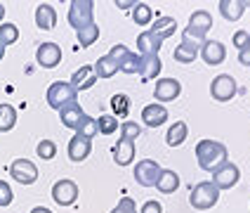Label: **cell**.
I'll return each mask as SVG.
<instances>
[{
	"instance_id": "6da1fadb",
	"label": "cell",
	"mask_w": 250,
	"mask_h": 213,
	"mask_svg": "<svg viewBox=\"0 0 250 213\" xmlns=\"http://www.w3.org/2000/svg\"><path fill=\"white\" fill-rule=\"evenodd\" d=\"M196 161L198 166L208 173H215L217 168H222L229 161V152L222 142L217 140H201L196 144Z\"/></svg>"
},
{
	"instance_id": "7a4b0ae2",
	"label": "cell",
	"mask_w": 250,
	"mask_h": 213,
	"mask_svg": "<svg viewBox=\"0 0 250 213\" xmlns=\"http://www.w3.org/2000/svg\"><path fill=\"white\" fill-rule=\"evenodd\" d=\"M210 28H212V17H210V12H206V10H196V12L189 17V24H187V28H184L182 38L203 45Z\"/></svg>"
},
{
	"instance_id": "3957f363",
	"label": "cell",
	"mask_w": 250,
	"mask_h": 213,
	"mask_svg": "<svg viewBox=\"0 0 250 213\" xmlns=\"http://www.w3.org/2000/svg\"><path fill=\"white\" fill-rule=\"evenodd\" d=\"M217 201H220V189L210 183V180L198 183L194 189L189 192V204L194 206L196 211H208V209H212Z\"/></svg>"
},
{
	"instance_id": "277c9868",
	"label": "cell",
	"mask_w": 250,
	"mask_h": 213,
	"mask_svg": "<svg viewBox=\"0 0 250 213\" xmlns=\"http://www.w3.org/2000/svg\"><path fill=\"white\" fill-rule=\"evenodd\" d=\"M69 24L76 31L95 24V2L92 0H73L69 5Z\"/></svg>"
},
{
	"instance_id": "5b68a950",
	"label": "cell",
	"mask_w": 250,
	"mask_h": 213,
	"mask_svg": "<svg viewBox=\"0 0 250 213\" xmlns=\"http://www.w3.org/2000/svg\"><path fill=\"white\" fill-rule=\"evenodd\" d=\"M76 90H73V85L66 83V81H55V83L47 88V104L57 109V112H62L66 104H73L76 102Z\"/></svg>"
},
{
	"instance_id": "8992f818",
	"label": "cell",
	"mask_w": 250,
	"mask_h": 213,
	"mask_svg": "<svg viewBox=\"0 0 250 213\" xmlns=\"http://www.w3.org/2000/svg\"><path fill=\"white\" fill-rule=\"evenodd\" d=\"M161 173H163V168H161L158 161L144 159V161H139L137 166H135V180H137L142 187H156Z\"/></svg>"
},
{
	"instance_id": "52a82bcc",
	"label": "cell",
	"mask_w": 250,
	"mask_h": 213,
	"mask_svg": "<svg viewBox=\"0 0 250 213\" xmlns=\"http://www.w3.org/2000/svg\"><path fill=\"white\" fill-rule=\"evenodd\" d=\"M236 93H238V85L229 73L215 76L212 83H210V95H212V99H217V102H229Z\"/></svg>"
},
{
	"instance_id": "ba28073f",
	"label": "cell",
	"mask_w": 250,
	"mask_h": 213,
	"mask_svg": "<svg viewBox=\"0 0 250 213\" xmlns=\"http://www.w3.org/2000/svg\"><path fill=\"white\" fill-rule=\"evenodd\" d=\"M10 175L19 185H33L38 180V166L28 159H14L10 166Z\"/></svg>"
},
{
	"instance_id": "9c48e42d",
	"label": "cell",
	"mask_w": 250,
	"mask_h": 213,
	"mask_svg": "<svg viewBox=\"0 0 250 213\" xmlns=\"http://www.w3.org/2000/svg\"><path fill=\"white\" fill-rule=\"evenodd\" d=\"M238 180H241V170H238V166L231 164V161H227L222 168H217L212 173V180H210V183L215 185L217 189H231Z\"/></svg>"
},
{
	"instance_id": "30bf717a",
	"label": "cell",
	"mask_w": 250,
	"mask_h": 213,
	"mask_svg": "<svg viewBox=\"0 0 250 213\" xmlns=\"http://www.w3.org/2000/svg\"><path fill=\"white\" fill-rule=\"evenodd\" d=\"M52 199H55V204L59 206H71V204H76V199H78V185L73 183V180H57L52 185Z\"/></svg>"
},
{
	"instance_id": "8fae6325",
	"label": "cell",
	"mask_w": 250,
	"mask_h": 213,
	"mask_svg": "<svg viewBox=\"0 0 250 213\" xmlns=\"http://www.w3.org/2000/svg\"><path fill=\"white\" fill-rule=\"evenodd\" d=\"M36 62L42 69H55L62 62V47L57 43H41L36 50Z\"/></svg>"
},
{
	"instance_id": "7c38bea8",
	"label": "cell",
	"mask_w": 250,
	"mask_h": 213,
	"mask_svg": "<svg viewBox=\"0 0 250 213\" xmlns=\"http://www.w3.org/2000/svg\"><path fill=\"white\" fill-rule=\"evenodd\" d=\"M182 93V83L177 78H161L156 88H153V97L156 102H172L177 99Z\"/></svg>"
},
{
	"instance_id": "4fadbf2b",
	"label": "cell",
	"mask_w": 250,
	"mask_h": 213,
	"mask_svg": "<svg viewBox=\"0 0 250 213\" xmlns=\"http://www.w3.org/2000/svg\"><path fill=\"white\" fill-rule=\"evenodd\" d=\"M90 152H92V140H87V138H83V135H73L69 140V147H66V154H69V159L73 161V164H81V161H85L87 156H90Z\"/></svg>"
},
{
	"instance_id": "5bb4252c",
	"label": "cell",
	"mask_w": 250,
	"mask_h": 213,
	"mask_svg": "<svg viewBox=\"0 0 250 213\" xmlns=\"http://www.w3.org/2000/svg\"><path fill=\"white\" fill-rule=\"evenodd\" d=\"M198 55L203 57V62L208 67H217V64H222L224 59H227V47L220 41H206L201 45V52Z\"/></svg>"
},
{
	"instance_id": "9a60e30c",
	"label": "cell",
	"mask_w": 250,
	"mask_h": 213,
	"mask_svg": "<svg viewBox=\"0 0 250 213\" xmlns=\"http://www.w3.org/2000/svg\"><path fill=\"white\" fill-rule=\"evenodd\" d=\"M167 121V109L163 107V104H146L144 109H142V123L149 128H158L163 126Z\"/></svg>"
},
{
	"instance_id": "2e32d148",
	"label": "cell",
	"mask_w": 250,
	"mask_h": 213,
	"mask_svg": "<svg viewBox=\"0 0 250 213\" xmlns=\"http://www.w3.org/2000/svg\"><path fill=\"white\" fill-rule=\"evenodd\" d=\"M71 85H73V90L78 93V90H90L92 85L97 83V73L92 67H81L78 71H73V76H71Z\"/></svg>"
},
{
	"instance_id": "e0dca14e",
	"label": "cell",
	"mask_w": 250,
	"mask_h": 213,
	"mask_svg": "<svg viewBox=\"0 0 250 213\" xmlns=\"http://www.w3.org/2000/svg\"><path fill=\"white\" fill-rule=\"evenodd\" d=\"M113 161L118 166H130L135 161V142L121 138V140L113 144Z\"/></svg>"
},
{
	"instance_id": "ac0fdd59",
	"label": "cell",
	"mask_w": 250,
	"mask_h": 213,
	"mask_svg": "<svg viewBox=\"0 0 250 213\" xmlns=\"http://www.w3.org/2000/svg\"><path fill=\"white\" fill-rule=\"evenodd\" d=\"M198 52H201V45H198V43L182 38V43L175 47L172 57H175V62H180V64H191L196 57H198Z\"/></svg>"
},
{
	"instance_id": "d6986e66",
	"label": "cell",
	"mask_w": 250,
	"mask_h": 213,
	"mask_svg": "<svg viewBox=\"0 0 250 213\" xmlns=\"http://www.w3.org/2000/svg\"><path fill=\"white\" fill-rule=\"evenodd\" d=\"M36 26L42 28V31H52L57 26V10L52 5L42 2L36 7Z\"/></svg>"
},
{
	"instance_id": "ffe728a7",
	"label": "cell",
	"mask_w": 250,
	"mask_h": 213,
	"mask_svg": "<svg viewBox=\"0 0 250 213\" xmlns=\"http://www.w3.org/2000/svg\"><path fill=\"white\" fill-rule=\"evenodd\" d=\"M161 45H163V41H158L151 31H142L137 36V55H158Z\"/></svg>"
},
{
	"instance_id": "44dd1931",
	"label": "cell",
	"mask_w": 250,
	"mask_h": 213,
	"mask_svg": "<svg viewBox=\"0 0 250 213\" xmlns=\"http://www.w3.org/2000/svg\"><path fill=\"white\" fill-rule=\"evenodd\" d=\"M163 69V62H161V57L158 55H144L142 57V64H139V76L144 78V81H151L156 78L158 73Z\"/></svg>"
},
{
	"instance_id": "7402d4cb",
	"label": "cell",
	"mask_w": 250,
	"mask_h": 213,
	"mask_svg": "<svg viewBox=\"0 0 250 213\" xmlns=\"http://www.w3.org/2000/svg\"><path fill=\"white\" fill-rule=\"evenodd\" d=\"M83 116H85V112L81 109V104L78 102H73V104H66L62 112H59V118H62V123L66 128H78V123L83 121Z\"/></svg>"
},
{
	"instance_id": "603a6c76",
	"label": "cell",
	"mask_w": 250,
	"mask_h": 213,
	"mask_svg": "<svg viewBox=\"0 0 250 213\" xmlns=\"http://www.w3.org/2000/svg\"><path fill=\"white\" fill-rule=\"evenodd\" d=\"M175 28H177V22H175L172 17H158L149 31H151L158 41H166V38H170V36L175 33Z\"/></svg>"
},
{
	"instance_id": "cb8c5ba5",
	"label": "cell",
	"mask_w": 250,
	"mask_h": 213,
	"mask_svg": "<svg viewBox=\"0 0 250 213\" xmlns=\"http://www.w3.org/2000/svg\"><path fill=\"white\" fill-rule=\"evenodd\" d=\"M243 12H246L243 0H220V14L227 22H238Z\"/></svg>"
},
{
	"instance_id": "d4e9b609",
	"label": "cell",
	"mask_w": 250,
	"mask_h": 213,
	"mask_svg": "<svg viewBox=\"0 0 250 213\" xmlns=\"http://www.w3.org/2000/svg\"><path fill=\"white\" fill-rule=\"evenodd\" d=\"M187 135H189V126H187L184 121H175L172 126L167 128L166 142L170 144V147H180L182 142L187 140Z\"/></svg>"
},
{
	"instance_id": "484cf974",
	"label": "cell",
	"mask_w": 250,
	"mask_h": 213,
	"mask_svg": "<svg viewBox=\"0 0 250 213\" xmlns=\"http://www.w3.org/2000/svg\"><path fill=\"white\" fill-rule=\"evenodd\" d=\"M156 187H158V192H161V194H172V192L180 187V175H177L175 170L163 168V173H161V178H158Z\"/></svg>"
},
{
	"instance_id": "4316f807",
	"label": "cell",
	"mask_w": 250,
	"mask_h": 213,
	"mask_svg": "<svg viewBox=\"0 0 250 213\" xmlns=\"http://www.w3.org/2000/svg\"><path fill=\"white\" fill-rule=\"evenodd\" d=\"M92 69H95V73H97V78H111V76L118 73V62H113L109 55H104L95 62Z\"/></svg>"
},
{
	"instance_id": "83f0119b",
	"label": "cell",
	"mask_w": 250,
	"mask_h": 213,
	"mask_svg": "<svg viewBox=\"0 0 250 213\" xmlns=\"http://www.w3.org/2000/svg\"><path fill=\"white\" fill-rule=\"evenodd\" d=\"M17 126V109L12 104H0V133H10Z\"/></svg>"
},
{
	"instance_id": "f1b7e54d",
	"label": "cell",
	"mask_w": 250,
	"mask_h": 213,
	"mask_svg": "<svg viewBox=\"0 0 250 213\" xmlns=\"http://www.w3.org/2000/svg\"><path fill=\"white\" fill-rule=\"evenodd\" d=\"M132 22H135L137 26H149L153 22V10L146 2H137V5L132 7Z\"/></svg>"
},
{
	"instance_id": "f546056e",
	"label": "cell",
	"mask_w": 250,
	"mask_h": 213,
	"mask_svg": "<svg viewBox=\"0 0 250 213\" xmlns=\"http://www.w3.org/2000/svg\"><path fill=\"white\" fill-rule=\"evenodd\" d=\"M19 41V28L17 24L12 22H5V24H0V45H14V43Z\"/></svg>"
},
{
	"instance_id": "4dcf8cb0",
	"label": "cell",
	"mask_w": 250,
	"mask_h": 213,
	"mask_svg": "<svg viewBox=\"0 0 250 213\" xmlns=\"http://www.w3.org/2000/svg\"><path fill=\"white\" fill-rule=\"evenodd\" d=\"M118 128H121V123H118V118L113 114H102L97 118V130L102 135H113Z\"/></svg>"
},
{
	"instance_id": "1f68e13d",
	"label": "cell",
	"mask_w": 250,
	"mask_h": 213,
	"mask_svg": "<svg viewBox=\"0 0 250 213\" xmlns=\"http://www.w3.org/2000/svg\"><path fill=\"white\" fill-rule=\"evenodd\" d=\"M111 109H113V116L118 118H125L127 114H130V97L123 95V93H118V95H113L111 97Z\"/></svg>"
},
{
	"instance_id": "d6a6232c",
	"label": "cell",
	"mask_w": 250,
	"mask_h": 213,
	"mask_svg": "<svg viewBox=\"0 0 250 213\" xmlns=\"http://www.w3.org/2000/svg\"><path fill=\"white\" fill-rule=\"evenodd\" d=\"M76 36H78L81 47H90V45H95L99 38V26L92 24V26H87V28H81V31H76Z\"/></svg>"
},
{
	"instance_id": "836d02e7",
	"label": "cell",
	"mask_w": 250,
	"mask_h": 213,
	"mask_svg": "<svg viewBox=\"0 0 250 213\" xmlns=\"http://www.w3.org/2000/svg\"><path fill=\"white\" fill-rule=\"evenodd\" d=\"M76 133H78V135H83V138H87V140H92V138L99 133L97 130V118H92V116H87V114H85L83 121H81L78 128H76Z\"/></svg>"
},
{
	"instance_id": "e575fe53",
	"label": "cell",
	"mask_w": 250,
	"mask_h": 213,
	"mask_svg": "<svg viewBox=\"0 0 250 213\" xmlns=\"http://www.w3.org/2000/svg\"><path fill=\"white\" fill-rule=\"evenodd\" d=\"M139 64H142V55L130 52L123 62H118V71H123V73H139Z\"/></svg>"
},
{
	"instance_id": "d590c367",
	"label": "cell",
	"mask_w": 250,
	"mask_h": 213,
	"mask_svg": "<svg viewBox=\"0 0 250 213\" xmlns=\"http://www.w3.org/2000/svg\"><path fill=\"white\" fill-rule=\"evenodd\" d=\"M36 154L41 156L42 161H52L57 156V144L52 140H41L38 147H36Z\"/></svg>"
},
{
	"instance_id": "8d00e7d4",
	"label": "cell",
	"mask_w": 250,
	"mask_h": 213,
	"mask_svg": "<svg viewBox=\"0 0 250 213\" xmlns=\"http://www.w3.org/2000/svg\"><path fill=\"white\" fill-rule=\"evenodd\" d=\"M139 135H142V126H139V123H135V121H125V123H121V138L135 142Z\"/></svg>"
},
{
	"instance_id": "74e56055",
	"label": "cell",
	"mask_w": 250,
	"mask_h": 213,
	"mask_svg": "<svg viewBox=\"0 0 250 213\" xmlns=\"http://www.w3.org/2000/svg\"><path fill=\"white\" fill-rule=\"evenodd\" d=\"M231 43H234V47L243 50V47H248V45H250V33L246 31V28H238L236 33L231 36Z\"/></svg>"
},
{
	"instance_id": "f35d334b",
	"label": "cell",
	"mask_w": 250,
	"mask_h": 213,
	"mask_svg": "<svg viewBox=\"0 0 250 213\" xmlns=\"http://www.w3.org/2000/svg\"><path fill=\"white\" fill-rule=\"evenodd\" d=\"M111 213H137V206H135V199L130 197H123L118 201V206L113 209Z\"/></svg>"
},
{
	"instance_id": "ab89813d",
	"label": "cell",
	"mask_w": 250,
	"mask_h": 213,
	"mask_svg": "<svg viewBox=\"0 0 250 213\" xmlns=\"http://www.w3.org/2000/svg\"><path fill=\"white\" fill-rule=\"evenodd\" d=\"M12 199H14L12 187L5 183V180H0V206H10V204H12Z\"/></svg>"
},
{
	"instance_id": "60d3db41",
	"label": "cell",
	"mask_w": 250,
	"mask_h": 213,
	"mask_svg": "<svg viewBox=\"0 0 250 213\" xmlns=\"http://www.w3.org/2000/svg\"><path fill=\"white\" fill-rule=\"evenodd\" d=\"M127 55H130V50H127L125 45H121V43H118V45H113L111 50H109V57H111L113 62H123Z\"/></svg>"
},
{
	"instance_id": "b9f144b4",
	"label": "cell",
	"mask_w": 250,
	"mask_h": 213,
	"mask_svg": "<svg viewBox=\"0 0 250 213\" xmlns=\"http://www.w3.org/2000/svg\"><path fill=\"white\" fill-rule=\"evenodd\" d=\"M139 213H163V206H161V201L149 199V201H144V206H142Z\"/></svg>"
},
{
	"instance_id": "7bdbcfd3",
	"label": "cell",
	"mask_w": 250,
	"mask_h": 213,
	"mask_svg": "<svg viewBox=\"0 0 250 213\" xmlns=\"http://www.w3.org/2000/svg\"><path fill=\"white\" fill-rule=\"evenodd\" d=\"M238 62H241V67H250V45L238 50Z\"/></svg>"
},
{
	"instance_id": "ee69618b",
	"label": "cell",
	"mask_w": 250,
	"mask_h": 213,
	"mask_svg": "<svg viewBox=\"0 0 250 213\" xmlns=\"http://www.w3.org/2000/svg\"><path fill=\"white\" fill-rule=\"evenodd\" d=\"M135 5H137V2H132V0H116V7H135Z\"/></svg>"
},
{
	"instance_id": "f6af8a7d",
	"label": "cell",
	"mask_w": 250,
	"mask_h": 213,
	"mask_svg": "<svg viewBox=\"0 0 250 213\" xmlns=\"http://www.w3.org/2000/svg\"><path fill=\"white\" fill-rule=\"evenodd\" d=\"M31 213H52V211L45 209V206H36V209H31Z\"/></svg>"
},
{
	"instance_id": "bcb514c9",
	"label": "cell",
	"mask_w": 250,
	"mask_h": 213,
	"mask_svg": "<svg viewBox=\"0 0 250 213\" xmlns=\"http://www.w3.org/2000/svg\"><path fill=\"white\" fill-rule=\"evenodd\" d=\"M2 19H5V5L0 2V24H2Z\"/></svg>"
},
{
	"instance_id": "7dc6e473",
	"label": "cell",
	"mask_w": 250,
	"mask_h": 213,
	"mask_svg": "<svg viewBox=\"0 0 250 213\" xmlns=\"http://www.w3.org/2000/svg\"><path fill=\"white\" fill-rule=\"evenodd\" d=\"M5 57V45H0V59Z\"/></svg>"
},
{
	"instance_id": "c3c4849f",
	"label": "cell",
	"mask_w": 250,
	"mask_h": 213,
	"mask_svg": "<svg viewBox=\"0 0 250 213\" xmlns=\"http://www.w3.org/2000/svg\"><path fill=\"white\" fill-rule=\"evenodd\" d=\"M243 7L248 10V7H250V0H243Z\"/></svg>"
}]
</instances>
